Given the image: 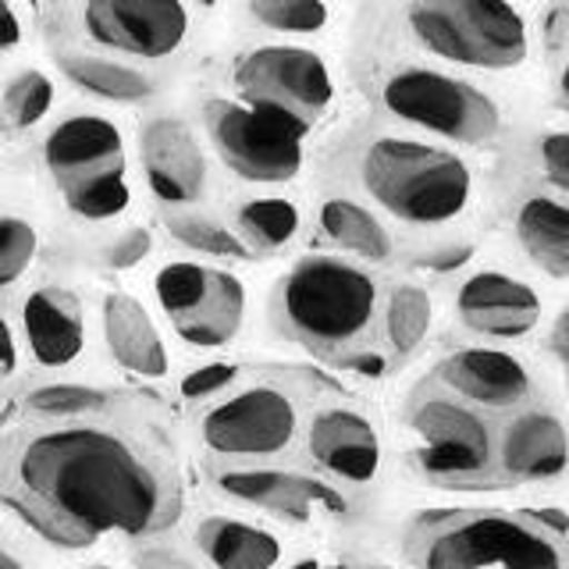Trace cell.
<instances>
[{"label": "cell", "mask_w": 569, "mask_h": 569, "mask_svg": "<svg viewBox=\"0 0 569 569\" xmlns=\"http://www.w3.org/2000/svg\"><path fill=\"white\" fill-rule=\"evenodd\" d=\"M0 506L43 541L79 551L171 530L186 488L168 445L129 423L29 420L0 435Z\"/></svg>", "instance_id": "1"}, {"label": "cell", "mask_w": 569, "mask_h": 569, "mask_svg": "<svg viewBox=\"0 0 569 569\" xmlns=\"http://www.w3.org/2000/svg\"><path fill=\"white\" fill-rule=\"evenodd\" d=\"M569 520L559 512L431 509L402 530L413 569H566Z\"/></svg>", "instance_id": "2"}, {"label": "cell", "mask_w": 569, "mask_h": 569, "mask_svg": "<svg viewBox=\"0 0 569 569\" xmlns=\"http://www.w3.org/2000/svg\"><path fill=\"white\" fill-rule=\"evenodd\" d=\"M381 284L363 263L335 253L302 257L278 281L271 317L284 338L346 367L370 352L381 320Z\"/></svg>", "instance_id": "3"}, {"label": "cell", "mask_w": 569, "mask_h": 569, "mask_svg": "<svg viewBox=\"0 0 569 569\" xmlns=\"http://www.w3.org/2000/svg\"><path fill=\"white\" fill-rule=\"evenodd\" d=\"M356 174L367 200L409 228H449L477 203L470 160L417 136H370L356 160Z\"/></svg>", "instance_id": "4"}, {"label": "cell", "mask_w": 569, "mask_h": 569, "mask_svg": "<svg viewBox=\"0 0 569 569\" xmlns=\"http://www.w3.org/2000/svg\"><path fill=\"white\" fill-rule=\"evenodd\" d=\"M409 462L435 488L480 491L498 485V435L480 409L445 388L417 391L406 413Z\"/></svg>", "instance_id": "5"}, {"label": "cell", "mask_w": 569, "mask_h": 569, "mask_svg": "<svg viewBox=\"0 0 569 569\" xmlns=\"http://www.w3.org/2000/svg\"><path fill=\"white\" fill-rule=\"evenodd\" d=\"M406 32L438 61L509 71L530 53V29L520 8L498 0H423L402 8Z\"/></svg>", "instance_id": "6"}, {"label": "cell", "mask_w": 569, "mask_h": 569, "mask_svg": "<svg viewBox=\"0 0 569 569\" xmlns=\"http://www.w3.org/2000/svg\"><path fill=\"white\" fill-rule=\"evenodd\" d=\"M385 111L459 147H488L502 132V107L477 82L431 64H396L378 79Z\"/></svg>", "instance_id": "7"}, {"label": "cell", "mask_w": 569, "mask_h": 569, "mask_svg": "<svg viewBox=\"0 0 569 569\" xmlns=\"http://www.w3.org/2000/svg\"><path fill=\"white\" fill-rule=\"evenodd\" d=\"M207 129L221 160L246 182L278 186L302 171L310 124L246 100H210Z\"/></svg>", "instance_id": "8"}, {"label": "cell", "mask_w": 569, "mask_h": 569, "mask_svg": "<svg viewBox=\"0 0 569 569\" xmlns=\"http://www.w3.org/2000/svg\"><path fill=\"white\" fill-rule=\"evenodd\" d=\"M207 452L236 467H263L299 438V402L281 385H246L213 399L196 423Z\"/></svg>", "instance_id": "9"}, {"label": "cell", "mask_w": 569, "mask_h": 569, "mask_svg": "<svg viewBox=\"0 0 569 569\" xmlns=\"http://www.w3.org/2000/svg\"><path fill=\"white\" fill-rule=\"evenodd\" d=\"M153 292L174 335L192 349H221L242 331L246 284L221 267L171 260L157 271Z\"/></svg>", "instance_id": "10"}, {"label": "cell", "mask_w": 569, "mask_h": 569, "mask_svg": "<svg viewBox=\"0 0 569 569\" xmlns=\"http://www.w3.org/2000/svg\"><path fill=\"white\" fill-rule=\"evenodd\" d=\"M236 86L246 103H263L284 111L313 129L317 118H325L335 103L338 82L325 61V53L310 47H257L249 50L236 68Z\"/></svg>", "instance_id": "11"}, {"label": "cell", "mask_w": 569, "mask_h": 569, "mask_svg": "<svg viewBox=\"0 0 569 569\" xmlns=\"http://www.w3.org/2000/svg\"><path fill=\"white\" fill-rule=\"evenodd\" d=\"M79 22L89 43L129 58L160 61L182 50L192 14L174 0H89L79 8Z\"/></svg>", "instance_id": "12"}, {"label": "cell", "mask_w": 569, "mask_h": 569, "mask_svg": "<svg viewBox=\"0 0 569 569\" xmlns=\"http://www.w3.org/2000/svg\"><path fill=\"white\" fill-rule=\"evenodd\" d=\"M218 488L231 502L253 506L260 512L281 516L292 523L313 520H342L349 512L346 495L320 477L274 470V467H224L218 470Z\"/></svg>", "instance_id": "13"}, {"label": "cell", "mask_w": 569, "mask_h": 569, "mask_svg": "<svg viewBox=\"0 0 569 569\" xmlns=\"http://www.w3.org/2000/svg\"><path fill=\"white\" fill-rule=\"evenodd\" d=\"M307 452L320 473L338 485L367 488L378 480L385 462V441L373 417L360 406L335 402L317 409L307 427Z\"/></svg>", "instance_id": "14"}, {"label": "cell", "mask_w": 569, "mask_h": 569, "mask_svg": "<svg viewBox=\"0 0 569 569\" xmlns=\"http://www.w3.org/2000/svg\"><path fill=\"white\" fill-rule=\"evenodd\" d=\"M438 388L462 399L473 409H523L533 406V370L516 352L491 346H467L449 352L435 370Z\"/></svg>", "instance_id": "15"}, {"label": "cell", "mask_w": 569, "mask_h": 569, "mask_svg": "<svg viewBox=\"0 0 569 569\" xmlns=\"http://www.w3.org/2000/svg\"><path fill=\"white\" fill-rule=\"evenodd\" d=\"M456 313L459 325L491 338V342H520V338L533 335L541 325L545 307L541 296L533 292V284L516 278L509 271H477L459 284L456 292Z\"/></svg>", "instance_id": "16"}, {"label": "cell", "mask_w": 569, "mask_h": 569, "mask_svg": "<svg viewBox=\"0 0 569 569\" xmlns=\"http://www.w3.org/2000/svg\"><path fill=\"white\" fill-rule=\"evenodd\" d=\"M569 470V427L548 406H523L498 435V485H548Z\"/></svg>", "instance_id": "17"}, {"label": "cell", "mask_w": 569, "mask_h": 569, "mask_svg": "<svg viewBox=\"0 0 569 569\" xmlns=\"http://www.w3.org/2000/svg\"><path fill=\"white\" fill-rule=\"evenodd\" d=\"M43 164L61 192L97 182V178L124 174L121 129L100 114H71L53 124L43 139Z\"/></svg>", "instance_id": "18"}, {"label": "cell", "mask_w": 569, "mask_h": 569, "mask_svg": "<svg viewBox=\"0 0 569 569\" xmlns=\"http://www.w3.org/2000/svg\"><path fill=\"white\" fill-rule=\"evenodd\" d=\"M142 174L168 207H189L207 192V153L192 129L178 118H153L139 136Z\"/></svg>", "instance_id": "19"}, {"label": "cell", "mask_w": 569, "mask_h": 569, "mask_svg": "<svg viewBox=\"0 0 569 569\" xmlns=\"http://www.w3.org/2000/svg\"><path fill=\"white\" fill-rule=\"evenodd\" d=\"M22 338L40 367H71L86 349V317L79 296L61 289V284L32 289L22 299Z\"/></svg>", "instance_id": "20"}, {"label": "cell", "mask_w": 569, "mask_h": 569, "mask_svg": "<svg viewBox=\"0 0 569 569\" xmlns=\"http://www.w3.org/2000/svg\"><path fill=\"white\" fill-rule=\"evenodd\" d=\"M103 338L114 360L139 378H164L168 373V346L160 338L147 307L129 292H111L103 299Z\"/></svg>", "instance_id": "21"}, {"label": "cell", "mask_w": 569, "mask_h": 569, "mask_svg": "<svg viewBox=\"0 0 569 569\" xmlns=\"http://www.w3.org/2000/svg\"><path fill=\"white\" fill-rule=\"evenodd\" d=\"M196 548L210 569H278L284 559V545L271 527L224 512L196 523Z\"/></svg>", "instance_id": "22"}, {"label": "cell", "mask_w": 569, "mask_h": 569, "mask_svg": "<svg viewBox=\"0 0 569 569\" xmlns=\"http://www.w3.org/2000/svg\"><path fill=\"white\" fill-rule=\"evenodd\" d=\"M516 239L523 253L551 278H569V200L562 196H527L516 207Z\"/></svg>", "instance_id": "23"}, {"label": "cell", "mask_w": 569, "mask_h": 569, "mask_svg": "<svg viewBox=\"0 0 569 569\" xmlns=\"http://www.w3.org/2000/svg\"><path fill=\"white\" fill-rule=\"evenodd\" d=\"M317 228L335 249L363 263H388L396 257V236L388 231V224L349 196H328L317 207Z\"/></svg>", "instance_id": "24"}, {"label": "cell", "mask_w": 569, "mask_h": 569, "mask_svg": "<svg viewBox=\"0 0 569 569\" xmlns=\"http://www.w3.org/2000/svg\"><path fill=\"white\" fill-rule=\"evenodd\" d=\"M58 68L64 71L68 82H76L86 93L114 103H139L153 97L157 82L136 64H124L114 58H100V53H82V50H61Z\"/></svg>", "instance_id": "25"}, {"label": "cell", "mask_w": 569, "mask_h": 569, "mask_svg": "<svg viewBox=\"0 0 569 569\" xmlns=\"http://www.w3.org/2000/svg\"><path fill=\"white\" fill-rule=\"evenodd\" d=\"M435 325V299L417 281L391 284V292L381 302V331L388 352L396 360H409L431 335Z\"/></svg>", "instance_id": "26"}, {"label": "cell", "mask_w": 569, "mask_h": 569, "mask_svg": "<svg viewBox=\"0 0 569 569\" xmlns=\"http://www.w3.org/2000/svg\"><path fill=\"white\" fill-rule=\"evenodd\" d=\"M299 207L284 196H253L236 207V236L249 253H281L299 236Z\"/></svg>", "instance_id": "27"}, {"label": "cell", "mask_w": 569, "mask_h": 569, "mask_svg": "<svg viewBox=\"0 0 569 569\" xmlns=\"http://www.w3.org/2000/svg\"><path fill=\"white\" fill-rule=\"evenodd\" d=\"M114 406L111 391L93 388V385H71V381H53L32 388L22 399V409L36 423H61V420H86V417H103Z\"/></svg>", "instance_id": "28"}, {"label": "cell", "mask_w": 569, "mask_h": 569, "mask_svg": "<svg viewBox=\"0 0 569 569\" xmlns=\"http://www.w3.org/2000/svg\"><path fill=\"white\" fill-rule=\"evenodd\" d=\"M53 107V82L43 71L26 68L4 86V100H0V124L8 132H26L40 124Z\"/></svg>", "instance_id": "29"}, {"label": "cell", "mask_w": 569, "mask_h": 569, "mask_svg": "<svg viewBox=\"0 0 569 569\" xmlns=\"http://www.w3.org/2000/svg\"><path fill=\"white\" fill-rule=\"evenodd\" d=\"M171 239H178L186 249L200 257H218V260H249L246 242L236 236V228H228L218 218H203V213H174L168 218Z\"/></svg>", "instance_id": "30"}, {"label": "cell", "mask_w": 569, "mask_h": 569, "mask_svg": "<svg viewBox=\"0 0 569 569\" xmlns=\"http://www.w3.org/2000/svg\"><path fill=\"white\" fill-rule=\"evenodd\" d=\"M249 14L271 32L284 36H313L320 29H328L331 8L317 4V0H253Z\"/></svg>", "instance_id": "31"}, {"label": "cell", "mask_w": 569, "mask_h": 569, "mask_svg": "<svg viewBox=\"0 0 569 569\" xmlns=\"http://www.w3.org/2000/svg\"><path fill=\"white\" fill-rule=\"evenodd\" d=\"M64 203L71 213H79L82 221H111L118 213L129 210L132 203V189L124 174L111 178H97V182H86L64 192Z\"/></svg>", "instance_id": "32"}, {"label": "cell", "mask_w": 569, "mask_h": 569, "mask_svg": "<svg viewBox=\"0 0 569 569\" xmlns=\"http://www.w3.org/2000/svg\"><path fill=\"white\" fill-rule=\"evenodd\" d=\"M36 249H40V236L26 218H14V213H0V289L14 284L22 278L32 260Z\"/></svg>", "instance_id": "33"}, {"label": "cell", "mask_w": 569, "mask_h": 569, "mask_svg": "<svg viewBox=\"0 0 569 569\" xmlns=\"http://www.w3.org/2000/svg\"><path fill=\"white\" fill-rule=\"evenodd\" d=\"M239 378L236 363H207L196 367L182 378V399L186 402H207V399H221L224 391H231V381Z\"/></svg>", "instance_id": "34"}, {"label": "cell", "mask_w": 569, "mask_h": 569, "mask_svg": "<svg viewBox=\"0 0 569 569\" xmlns=\"http://www.w3.org/2000/svg\"><path fill=\"white\" fill-rule=\"evenodd\" d=\"M538 164L548 186L569 196V132H545L538 139Z\"/></svg>", "instance_id": "35"}, {"label": "cell", "mask_w": 569, "mask_h": 569, "mask_svg": "<svg viewBox=\"0 0 569 569\" xmlns=\"http://www.w3.org/2000/svg\"><path fill=\"white\" fill-rule=\"evenodd\" d=\"M153 249V236L147 228H129L124 236H118L111 246L103 249V263L111 267V271H129V267L142 263L150 257Z\"/></svg>", "instance_id": "36"}, {"label": "cell", "mask_w": 569, "mask_h": 569, "mask_svg": "<svg viewBox=\"0 0 569 569\" xmlns=\"http://www.w3.org/2000/svg\"><path fill=\"white\" fill-rule=\"evenodd\" d=\"M22 36H26L22 14H18V8H11V4L0 0V53L14 50L18 43H22Z\"/></svg>", "instance_id": "37"}, {"label": "cell", "mask_w": 569, "mask_h": 569, "mask_svg": "<svg viewBox=\"0 0 569 569\" xmlns=\"http://www.w3.org/2000/svg\"><path fill=\"white\" fill-rule=\"evenodd\" d=\"M14 370H18V338L8 325V317L0 313V381L14 378Z\"/></svg>", "instance_id": "38"}, {"label": "cell", "mask_w": 569, "mask_h": 569, "mask_svg": "<svg viewBox=\"0 0 569 569\" xmlns=\"http://www.w3.org/2000/svg\"><path fill=\"white\" fill-rule=\"evenodd\" d=\"M551 352L569 367V310L556 320V328H551Z\"/></svg>", "instance_id": "39"}, {"label": "cell", "mask_w": 569, "mask_h": 569, "mask_svg": "<svg viewBox=\"0 0 569 569\" xmlns=\"http://www.w3.org/2000/svg\"><path fill=\"white\" fill-rule=\"evenodd\" d=\"M0 569H32V562L0 533Z\"/></svg>", "instance_id": "40"}, {"label": "cell", "mask_w": 569, "mask_h": 569, "mask_svg": "<svg viewBox=\"0 0 569 569\" xmlns=\"http://www.w3.org/2000/svg\"><path fill=\"white\" fill-rule=\"evenodd\" d=\"M284 569H352V566L342 562V559H328V556H307V559H299V562L284 566Z\"/></svg>", "instance_id": "41"}, {"label": "cell", "mask_w": 569, "mask_h": 569, "mask_svg": "<svg viewBox=\"0 0 569 569\" xmlns=\"http://www.w3.org/2000/svg\"><path fill=\"white\" fill-rule=\"evenodd\" d=\"M559 100H562V107L569 111V61H566L562 71H559Z\"/></svg>", "instance_id": "42"}, {"label": "cell", "mask_w": 569, "mask_h": 569, "mask_svg": "<svg viewBox=\"0 0 569 569\" xmlns=\"http://www.w3.org/2000/svg\"><path fill=\"white\" fill-rule=\"evenodd\" d=\"M82 569H114V566H107V562H93V566H82Z\"/></svg>", "instance_id": "43"}]
</instances>
